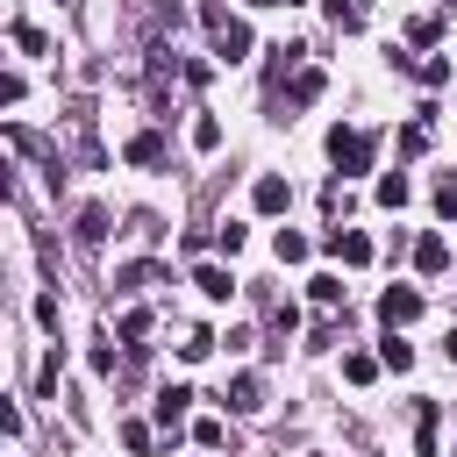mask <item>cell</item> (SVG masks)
Returning <instances> with one entry per match:
<instances>
[{"label":"cell","mask_w":457,"mask_h":457,"mask_svg":"<svg viewBox=\"0 0 457 457\" xmlns=\"http://www.w3.org/2000/svg\"><path fill=\"white\" fill-rule=\"evenodd\" d=\"M371 157H378V136L371 129H328V164L350 179V171H371Z\"/></svg>","instance_id":"cell-1"},{"label":"cell","mask_w":457,"mask_h":457,"mask_svg":"<svg viewBox=\"0 0 457 457\" xmlns=\"http://www.w3.org/2000/svg\"><path fill=\"white\" fill-rule=\"evenodd\" d=\"M200 21H207V36H214V57H228V64H243V57H250V29H243L228 7H207Z\"/></svg>","instance_id":"cell-2"},{"label":"cell","mask_w":457,"mask_h":457,"mask_svg":"<svg viewBox=\"0 0 457 457\" xmlns=\"http://www.w3.org/2000/svg\"><path fill=\"white\" fill-rule=\"evenodd\" d=\"M378 321H386V328L421 321V293H414V286H386V293H378Z\"/></svg>","instance_id":"cell-3"},{"label":"cell","mask_w":457,"mask_h":457,"mask_svg":"<svg viewBox=\"0 0 457 457\" xmlns=\"http://www.w3.org/2000/svg\"><path fill=\"white\" fill-rule=\"evenodd\" d=\"M321 250H328V257H343V264H371V236H364V228H328V236H321Z\"/></svg>","instance_id":"cell-4"},{"label":"cell","mask_w":457,"mask_h":457,"mask_svg":"<svg viewBox=\"0 0 457 457\" xmlns=\"http://www.w3.org/2000/svg\"><path fill=\"white\" fill-rule=\"evenodd\" d=\"M250 207H257V214H286V207H293V186H286V179H271V171H264V179H257V186H250Z\"/></svg>","instance_id":"cell-5"},{"label":"cell","mask_w":457,"mask_h":457,"mask_svg":"<svg viewBox=\"0 0 457 457\" xmlns=\"http://www.w3.org/2000/svg\"><path fill=\"white\" fill-rule=\"evenodd\" d=\"M228 407H236V414H257V407H264V378H257V371H236V378H228Z\"/></svg>","instance_id":"cell-6"},{"label":"cell","mask_w":457,"mask_h":457,"mask_svg":"<svg viewBox=\"0 0 457 457\" xmlns=\"http://www.w3.org/2000/svg\"><path fill=\"white\" fill-rule=\"evenodd\" d=\"M193 407V386H164L157 393V421H164V436H179V414Z\"/></svg>","instance_id":"cell-7"},{"label":"cell","mask_w":457,"mask_h":457,"mask_svg":"<svg viewBox=\"0 0 457 457\" xmlns=\"http://www.w3.org/2000/svg\"><path fill=\"white\" fill-rule=\"evenodd\" d=\"M129 164H164V136L157 129H143V136H129V150H121Z\"/></svg>","instance_id":"cell-8"},{"label":"cell","mask_w":457,"mask_h":457,"mask_svg":"<svg viewBox=\"0 0 457 457\" xmlns=\"http://www.w3.org/2000/svg\"><path fill=\"white\" fill-rule=\"evenodd\" d=\"M193 286H200L207 300H228V293H236V271H221V264H200V271H193Z\"/></svg>","instance_id":"cell-9"},{"label":"cell","mask_w":457,"mask_h":457,"mask_svg":"<svg viewBox=\"0 0 457 457\" xmlns=\"http://www.w3.org/2000/svg\"><path fill=\"white\" fill-rule=\"evenodd\" d=\"M71 236H79L86 250H93V243H107V207H79V228H71Z\"/></svg>","instance_id":"cell-10"},{"label":"cell","mask_w":457,"mask_h":457,"mask_svg":"<svg viewBox=\"0 0 457 457\" xmlns=\"http://www.w3.org/2000/svg\"><path fill=\"white\" fill-rule=\"evenodd\" d=\"M443 264H450V243L443 236H421L414 243V271H443Z\"/></svg>","instance_id":"cell-11"},{"label":"cell","mask_w":457,"mask_h":457,"mask_svg":"<svg viewBox=\"0 0 457 457\" xmlns=\"http://www.w3.org/2000/svg\"><path fill=\"white\" fill-rule=\"evenodd\" d=\"M371 200H378V207H407V171H386V179L371 186Z\"/></svg>","instance_id":"cell-12"},{"label":"cell","mask_w":457,"mask_h":457,"mask_svg":"<svg viewBox=\"0 0 457 457\" xmlns=\"http://www.w3.org/2000/svg\"><path fill=\"white\" fill-rule=\"evenodd\" d=\"M114 336H121V343H143V336H150V307H129V314L114 321Z\"/></svg>","instance_id":"cell-13"},{"label":"cell","mask_w":457,"mask_h":457,"mask_svg":"<svg viewBox=\"0 0 457 457\" xmlns=\"http://www.w3.org/2000/svg\"><path fill=\"white\" fill-rule=\"evenodd\" d=\"M378 364H386V371H407V364H414V343H400V328H393L386 350H378Z\"/></svg>","instance_id":"cell-14"},{"label":"cell","mask_w":457,"mask_h":457,"mask_svg":"<svg viewBox=\"0 0 457 457\" xmlns=\"http://www.w3.org/2000/svg\"><path fill=\"white\" fill-rule=\"evenodd\" d=\"M343 378H350V386H371V378H378V357L350 350V357H343Z\"/></svg>","instance_id":"cell-15"},{"label":"cell","mask_w":457,"mask_h":457,"mask_svg":"<svg viewBox=\"0 0 457 457\" xmlns=\"http://www.w3.org/2000/svg\"><path fill=\"white\" fill-rule=\"evenodd\" d=\"M328 21L350 36V29H364V7H357V0H328Z\"/></svg>","instance_id":"cell-16"},{"label":"cell","mask_w":457,"mask_h":457,"mask_svg":"<svg viewBox=\"0 0 457 457\" xmlns=\"http://www.w3.org/2000/svg\"><path fill=\"white\" fill-rule=\"evenodd\" d=\"M314 93H321V71H300V79H293V93H286V107H307Z\"/></svg>","instance_id":"cell-17"},{"label":"cell","mask_w":457,"mask_h":457,"mask_svg":"<svg viewBox=\"0 0 457 457\" xmlns=\"http://www.w3.org/2000/svg\"><path fill=\"white\" fill-rule=\"evenodd\" d=\"M193 150H221V121H214V114L193 121Z\"/></svg>","instance_id":"cell-18"},{"label":"cell","mask_w":457,"mask_h":457,"mask_svg":"<svg viewBox=\"0 0 457 457\" xmlns=\"http://www.w3.org/2000/svg\"><path fill=\"white\" fill-rule=\"evenodd\" d=\"M421 150H428V121H407L400 129V157H421Z\"/></svg>","instance_id":"cell-19"},{"label":"cell","mask_w":457,"mask_h":457,"mask_svg":"<svg viewBox=\"0 0 457 457\" xmlns=\"http://www.w3.org/2000/svg\"><path fill=\"white\" fill-rule=\"evenodd\" d=\"M271 250H278V264H300V257H307V236H293V228H278V243H271Z\"/></svg>","instance_id":"cell-20"},{"label":"cell","mask_w":457,"mask_h":457,"mask_svg":"<svg viewBox=\"0 0 457 457\" xmlns=\"http://www.w3.org/2000/svg\"><path fill=\"white\" fill-rule=\"evenodd\" d=\"M207 350H214V336H207V328H186V343H179V357H186V364H200Z\"/></svg>","instance_id":"cell-21"},{"label":"cell","mask_w":457,"mask_h":457,"mask_svg":"<svg viewBox=\"0 0 457 457\" xmlns=\"http://www.w3.org/2000/svg\"><path fill=\"white\" fill-rule=\"evenodd\" d=\"M193 443H200V450H221V443H228V428L207 414V421H193Z\"/></svg>","instance_id":"cell-22"},{"label":"cell","mask_w":457,"mask_h":457,"mask_svg":"<svg viewBox=\"0 0 457 457\" xmlns=\"http://www.w3.org/2000/svg\"><path fill=\"white\" fill-rule=\"evenodd\" d=\"M14 50H29V57H43L50 43H43V29H29V21H14Z\"/></svg>","instance_id":"cell-23"},{"label":"cell","mask_w":457,"mask_h":457,"mask_svg":"<svg viewBox=\"0 0 457 457\" xmlns=\"http://www.w3.org/2000/svg\"><path fill=\"white\" fill-rule=\"evenodd\" d=\"M307 293H314V307H336L343 300V278H307Z\"/></svg>","instance_id":"cell-24"},{"label":"cell","mask_w":457,"mask_h":457,"mask_svg":"<svg viewBox=\"0 0 457 457\" xmlns=\"http://www.w3.org/2000/svg\"><path fill=\"white\" fill-rule=\"evenodd\" d=\"M321 207H328V214H343V207H350V186H343V179H328V186H321Z\"/></svg>","instance_id":"cell-25"},{"label":"cell","mask_w":457,"mask_h":457,"mask_svg":"<svg viewBox=\"0 0 457 457\" xmlns=\"http://www.w3.org/2000/svg\"><path fill=\"white\" fill-rule=\"evenodd\" d=\"M243 236H250V228H243V221H221V228H214V243H221V250H228V257H236V250H243Z\"/></svg>","instance_id":"cell-26"},{"label":"cell","mask_w":457,"mask_h":457,"mask_svg":"<svg viewBox=\"0 0 457 457\" xmlns=\"http://www.w3.org/2000/svg\"><path fill=\"white\" fill-rule=\"evenodd\" d=\"M407 43H436V14H414L407 21Z\"/></svg>","instance_id":"cell-27"},{"label":"cell","mask_w":457,"mask_h":457,"mask_svg":"<svg viewBox=\"0 0 457 457\" xmlns=\"http://www.w3.org/2000/svg\"><path fill=\"white\" fill-rule=\"evenodd\" d=\"M121 443H129V450L143 457V450H150V428H143V421H121Z\"/></svg>","instance_id":"cell-28"},{"label":"cell","mask_w":457,"mask_h":457,"mask_svg":"<svg viewBox=\"0 0 457 457\" xmlns=\"http://www.w3.org/2000/svg\"><path fill=\"white\" fill-rule=\"evenodd\" d=\"M443 350H450V364H457V328H450V343H443Z\"/></svg>","instance_id":"cell-29"}]
</instances>
